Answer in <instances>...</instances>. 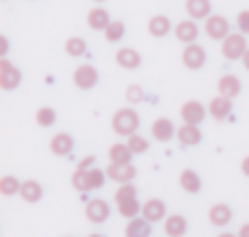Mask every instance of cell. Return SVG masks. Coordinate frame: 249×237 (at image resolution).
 <instances>
[{
	"label": "cell",
	"mask_w": 249,
	"mask_h": 237,
	"mask_svg": "<svg viewBox=\"0 0 249 237\" xmlns=\"http://www.w3.org/2000/svg\"><path fill=\"white\" fill-rule=\"evenodd\" d=\"M183 64L188 66V69H203V64H205V49L200 47V44H186V49H183Z\"/></svg>",
	"instance_id": "obj_8"
},
{
	"label": "cell",
	"mask_w": 249,
	"mask_h": 237,
	"mask_svg": "<svg viewBox=\"0 0 249 237\" xmlns=\"http://www.w3.org/2000/svg\"><path fill=\"white\" fill-rule=\"evenodd\" d=\"M20 78H22V76H20V71H18V69H13L8 59L0 61V86H3L5 91H13L15 86H20Z\"/></svg>",
	"instance_id": "obj_7"
},
{
	"label": "cell",
	"mask_w": 249,
	"mask_h": 237,
	"mask_svg": "<svg viewBox=\"0 0 249 237\" xmlns=\"http://www.w3.org/2000/svg\"><path fill=\"white\" fill-rule=\"evenodd\" d=\"M107 154H110V162L112 164H130L135 152L130 149V145H112Z\"/></svg>",
	"instance_id": "obj_21"
},
{
	"label": "cell",
	"mask_w": 249,
	"mask_h": 237,
	"mask_svg": "<svg viewBox=\"0 0 249 237\" xmlns=\"http://www.w3.org/2000/svg\"><path fill=\"white\" fill-rule=\"evenodd\" d=\"M73 83H76L81 91H90V88L98 83V71H95L90 64H83V66L76 69V73H73Z\"/></svg>",
	"instance_id": "obj_5"
},
{
	"label": "cell",
	"mask_w": 249,
	"mask_h": 237,
	"mask_svg": "<svg viewBox=\"0 0 249 237\" xmlns=\"http://www.w3.org/2000/svg\"><path fill=\"white\" fill-rule=\"evenodd\" d=\"M176 132H178V130L174 128V123L169 120V117H159V120L152 123V135H154V140H159V142H169Z\"/></svg>",
	"instance_id": "obj_11"
},
{
	"label": "cell",
	"mask_w": 249,
	"mask_h": 237,
	"mask_svg": "<svg viewBox=\"0 0 249 237\" xmlns=\"http://www.w3.org/2000/svg\"><path fill=\"white\" fill-rule=\"evenodd\" d=\"M242 61H244V69H247V71H249V49H247V52H244V56H242Z\"/></svg>",
	"instance_id": "obj_39"
},
{
	"label": "cell",
	"mask_w": 249,
	"mask_h": 237,
	"mask_svg": "<svg viewBox=\"0 0 249 237\" xmlns=\"http://www.w3.org/2000/svg\"><path fill=\"white\" fill-rule=\"evenodd\" d=\"M49 149H52V154H56V157H66V154H71V149H73V140H71V135H66V132L54 135L52 142H49Z\"/></svg>",
	"instance_id": "obj_14"
},
{
	"label": "cell",
	"mask_w": 249,
	"mask_h": 237,
	"mask_svg": "<svg viewBox=\"0 0 249 237\" xmlns=\"http://www.w3.org/2000/svg\"><path fill=\"white\" fill-rule=\"evenodd\" d=\"M237 27H239L242 35H249V10H242L237 15Z\"/></svg>",
	"instance_id": "obj_34"
},
{
	"label": "cell",
	"mask_w": 249,
	"mask_h": 237,
	"mask_svg": "<svg viewBox=\"0 0 249 237\" xmlns=\"http://www.w3.org/2000/svg\"><path fill=\"white\" fill-rule=\"evenodd\" d=\"M205 35L210 39H225L230 35V22L222 15H210L205 18Z\"/></svg>",
	"instance_id": "obj_4"
},
{
	"label": "cell",
	"mask_w": 249,
	"mask_h": 237,
	"mask_svg": "<svg viewBox=\"0 0 249 237\" xmlns=\"http://www.w3.org/2000/svg\"><path fill=\"white\" fill-rule=\"evenodd\" d=\"M20 181L13 176V174H5L3 179H0V193L3 196H15V193H20Z\"/></svg>",
	"instance_id": "obj_28"
},
{
	"label": "cell",
	"mask_w": 249,
	"mask_h": 237,
	"mask_svg": "<svg viewBox=\"0 0 249 237\" xmlns=\"http://www.w3.org/2000/svg\"><path fill=\"white\" fill-rule=\"evenodd\" d=\"M20 196H22L27 203H37V201L42 198V186H39L37 181H22Z\"/></svg>",
	"instance_id": "obj_27"
},
{
	"label": "cell",
	"mask_w": 249,
	"mask_h": 237,
	"mask_svg": "<svg viewBox=\"0 0 249 237\" xmlns=\"http://www.w3.org/2000/svg\"><path fill=\"white\" fill-rule=\"evenodd\" d=\"M110 22H112V20H110L107 10H103V8H95V10L88 13V25H90V30H103V32H105V27H107Z\"/></svg>",
	"instance_id": "obj_22"
},
{
	"label": "cell",
	"mask_w": 249,
	"mask_h": 237,
	"mask_svg": "<svg viewBox=\"0 0 249 237\" xmlns=\"http://www.w3.org/2000/svg\"><path fill=\"white\" fill-rule=\"evenodd\" d=\"M244 52H247V39H244L242 32L239 35H227L222 39V56L225 59H242Z\"/></svg>",
	"instance_id": "obj_3"
},
{
	"label": "cell",
	"mask_w": 249,
	"mask_h": 237,
	"mask_svg": "<svg viewBox=\"0 0 249 237\" xmlns=\"http://www.w3.org/2000/svg\"><path fill=\"white\" fill-rule=\"evenodd\" d=\"M127 145H130V149H132L135 154H144V152L149 149V142H147L144 137H140V135H130V137H127Z\"/></svg>",
	"instance_id": "obj_33"
},
{
	"label": "cell",
	"mask_w": 249,
	"mask_h": 237,
	"mask_svg": "<svg viewBox=\"0 0 249 237\" xmlns=\"http://www.w3.org/2000/svg\"><path fill=\"white\" fill-rule=\"evenodd\" d=\"M181 117L183 123H191V125H198L205 120V105L198 103V100H188L181 105Z\"/></svg>",
	"instance_id": "obj_6"
},
{
	"label": "cell",
	"mask_w": 249,
	"mask_h": 237,
	"mask_svg": "<svg viewBox=\"0 0 249 237\" xmlns=\"http://www.w3.org/2000/svg\"><path fill=\"white\" fill-rule=\"evenodd\" d=\"M90 237H103V235H90Z\"/></svg>",
	"instance_id": "obj_41"
},
{
	"label": "cell",
	"mask_w": 249,
	"mask_h": 237,
	"mask_svg": "<svg viewBox=\"0 0 249 237\" xmlns=\"http://www.w3.org/2000/svg\"><path fill=\"white\" fill-rule=\"evenodd\" d=\"M176 137H178V142H181L183 147H193V145H198V142L203 140V135H200L198 125H191V123H186L183 128H178Z\"/></svg>",
	"instance_id": "obj_16"
},
{
	"label": "cell",
	"mask_w": 249,
	"mask_h": 237,
	"mask_svg": "<svg viewBox=\"0 0 249 237\" xmlns=\"http://www.w3.org/2000/svg\"><path fill=\"white\" fill-rule=\"evenodd\" d=\"M95 3H100V0H95Z\"/></svg>",
	"instance_id": "obj_42"
},
{
	"label": "cell",
	"mask_w": 249,
	"mask_h": 237,
	"mask_svg": "<svg viewBox=\"0 0 249 237\" xmlns=\"http://www.w3.org/2000/svg\"><path fill=\"white\" fill-rule=\"evenodd\" d=\"M208 110H210V115L215 117V120H225V117L232 112V98H227V95H215L213 100H210V105H208Z\"/></svg>",
	"instance_id": "obj_10"
},
{
	"label": "cell",
	"mask_w": 249,
	"mask_h": 237,
	"mask_svg": "<svg viewBox=\"0 0 249 237\" xmlns=\"http://www.w3.org/2000/svg\"><path fill=\"white\" fill-rule=\"evenodd\" d=\"M88 166H78V171L73 174V186L78 188V191H93V188H100L103 186V181H105V174L107 171H100V169H90V171H86Z\"/></svg>",
	"instance_id": "obj_2"
},
{
	"label": "cell",
	"mask_w": 249,
	"mask_h": 237,
	"mask_svg": "<svg viewBox=\"0 0 249 237\" xmlns=\"http://www.w3.org/2000/svg\"><path fill=\"white\" fill-rule=\"evenodd\" d=\"M186 10L191 18L200 20V18H210V0H188Z\"/></svg>",
	"instance_id": "obj_24"
},
{
	"label": "cell",
	"mask_w": 249,
	"mask_h": 237,
	"mask_svg": "<svg viewBox=\"0 0 249 237\" xmlns=\"http://www.w3.org/2000/svg\"><path fill=\"white\" fill-rule=\"evenodd\" d=\"M149 232H152V227H149L147 218H135L127 225V237H149Z\"/></svg>",
	"instance_id": "obj_25"
},
{
	"label": "cell",
	"mask_w": 249,
	"mask_h": 237,
	"mask_svg": "<svg viewBox=\"0 0 249 237\" xmlns=\"http://www.w3.org/2000/svg\"><path fill=\"white\" fill-rule=\"evenodd\" d=\"M127 100H130V103L144 100V91H142L140 86H130V88H127Z\"/></svg>",
	"instance_id": "obj_36"
},
{
	"label": "cell",
	"mask_w": 249,
	"mask_h": 237,
	"mask_svg": "<svg viewBox=\"0 0 249 237\" xmlns=\"http://www.w3.org/2000/svg\"><path fill=\"white\" fill-rule=\"evenodd\" d=\"M239 237H249V222H247V225H242V230H239Z\"/></svg>",
	"instance_id": "obj_38"
},
{
	"label": "cell",
	"mask_w": 249,
	"mask_h": 237,
	"mask_svg": "<svg viewBox=\"0 0 249 237\" xmlns=\"http://www.w3.org/2000/svg\"><path fill=\"white\" fill-rule=\"evenodd\" d=\"M122 37H124V25L122 22H110L105 27V39L107 42H120Z\"/></svg>",
	"instance_id": "obj_29"
},
{
	"label": "cell",
	"mask_w": 249,
	"mask_h": 237,
	"mask_svg": "<svg viewBox=\"0 0 249 237\" xmlns=\"http://www.w3.org/2000/svg\"><path fill=\"white\" fill-rule=\"evenodd\" d=\"M217 91H220L222 95H227V98H237L239 91H242V83H239V78H237L234 73H225V76H220V81H217Z\"/></svg>",
	"instance_id": "obj_13"
},
{
	"label": "cell",
	"mask_w": 249,
	"mask_h": 237,
	"mask_svg": "<svg viewBox=\"0 0 249 237\" xmlns=\"http://www.w3.org/2000/svg\"><path fill=\"white\" fill-rule=\"evenodd\" d=\"M186 230H188V222H186L183 215H169V218L164 220V232H166L169 237H183Z\"/></svg>",
	"instance_id": "obj_17"
},
{
	"label": "cell",
	"mask_w": 249,
	"mask_h": 237,
	"mask_svg": "<svg viewBox=\"0 0 249 237\" xmlns=\"http://www.w3.org/2000/svg\"><path fill=\"white\" fill-rule=\"evenodd\" d=\"M135 174H137V169L132 164H110V169H107V176L115 179L117 183H130L135 179Z\"/></svg>",
	"instance_id": "obj_12"
},
{
	"label": "cell",
	"mask_w": 249,
	"mask_h": 237,
	"mask_svg": "<svg viewBox=\"0 0 249 237\" xmlns=\"http://www.w3.org/2000/svg\"><path fill=\"white\" fill-rule=\"evenodd\" d=\"M208 218H210V222H213V225L222 227V225H227V222L232 220V210H230V205H225V203H217V205H213V208H210Z\"/></svg>",
	"instance_id": "obj_20"
},
{
	"label": "cell",
	"mask_w": 249,
	"mask_h": 237,
	"mask_svg": "<svg viewBox=\"0 0 249 237\" xmlns=\"http://www.w3.org/2000/svg\"><path fill=\"white\" fill-rule=\"evenodd\" d=\"M120 205V213L122 215H127V218H135L142 208H140V203H137V198H127V201H122V203H117Z\"/></svg>",
	"instance_id": "obj_32"
},
{
	"label": "cell",
	"mask_w": 249,
	"mask_h": 237,
	"mask_svg": "<svg viewBox=\"0 0 249 237\" xmlns=\"http://www.w3.org/2000/svg\"><path fill=\"white\" fill-rule=\"evenodd\" d=\"M86 215H88L90 222H105V220L110 218V205H107L105 201H100V198L88 201V205H86Z\"/></svg>",
	"instance_id": "obj_9"
},
{
	"label": "cell",
	"mask_w": 249,
	"mask_h": 237,
	"mask_svg": "<svg viewBox=\"0 0 249 237\" xmlns=\"http://www.w3.org/2000/svg\"><path fill=\"white\" fill-rule=\"evenodd\" d=\"M176 39H181L183 44H193L198 39V25L193 20H183L176 25Z\"/></svg>",
	"instance_id": "obj_18"
},
{
	"label": "cell",
	"mask_w": 249,
	"mask_h": 237,
	"mask_svg": "<svg viewBox=\"0 0 249 237\" xmlns=\"http://www.w3.org/2000/svg\"><path fill=\"white\" fill-rule=\"evenodd\" d=\"M242 174L249 176V157H244V162H242Z\"/></svg>",
	"instance_id": "obj_37"
},
{
	"label": "cell",
	"mask_w": 249,
	"mask_h": 237,
	"mask_svg": "<svg viewBox=\"0 0 249 237\" xmlns=\"http://www.w3.org/2000/svg\"><path fill=\"white\" fill-rule=\"evenodd\" d=\"M217 237H234V235H232V232H220Z\"/></svg>",
	"instance_id": "obj_40"
},
{
	"label": "cell",
	"mask_w": 249,
	"mask_h": 237,
	"mask_svg": "<svg viewBox=\"0 0 249 237\" xmlns=\"http://www.w3.org/2000/svg\"><path fill=\"white\" fill-rule=\"evenodd\" d=\"M115 61H117V66H122V69H137L140 64H142V56L135 52V49H120L117 54H115Z\"/></svg>",
	"instance_id": "obj_19"
},
{
	"label": "cell",
	"mask_w": 249,
	"mask_h": 237,
	"mask_svg": "<svg viewBox=\"0 0 249 237\" xmlns=\"http://www.w3.org/2000/svg\"><path fill=\"white\" fill-rule=\"evenodd\" d=\"M54 120H56L54 108H39V110H37V123H39L42 128H52Z\"/></svg>",
	"instance_id": "obj_31"
},
{
	"label": "cell",
	"mask_w": 249,
	"mask_h": 237,
	"mask_svg": "<svg viewBox=\"0 0 249 237\" xmlns=\"http://www.w3.org/2000/svg\"><path fill=\"white\" fill-rule=\"evenodd\" d=\"M135 193H137V191H135V188H132L130 183H124V186H122V188L117 191V203H122V201H127V198H137Z\"/></svg>",
	"instance_id": "obj_35"
},
{
	"label": "cell",
	"mask_w": 249,
	"mask_h": 237,
	"mask_svg": "<svg viewBox=\"0 0 249 237\" xmlns=\"http://www.w3.org/2000/svg\"><path fill=\"white\" fill-rule=\"evenodd\" d=\"M66 54H69V56H83V54H86V42H83L81 37H71V39L66 42Z\"/></svg>",
	"instance_id": "obj_30"
},
{
	"label": "cell",
	"mask_w": 249,
	"mask_h": 237,
	"mask_svg": "<svg viewBox=\"0 0 249 237\" xmlns=\"http://www.w3.org/2000/svg\"><path fill=\"white\" fill-rule=\"evenodd\" d=\"M181 188H183L186 193H198V191H200V176H198L193 169H186V171L181 174Z\"/></svg>",
	"instance_id": "obj_26"
},
{
	"label": "cell",
	"mask_w": 249,
	"mask_h": 237,
	"mask_svg": "<svg viewBox=\"0 0 249 237\" xmlns=\"http://www.w3.org/2000/svg\"><path fill=\"white\" fill-rule=\"evenodd\" d=\"M137 128H140V115H137L135 110L122 108V110H117V112L112 115V130H115L117 135L130 137V135L137 132Z\"/></svg>",
	"instance_id": "obj_1"
},
{
	"label": "cell",
	"mask_w": 249,
	"mask_h": 237,
	"mask_svg": "<svg viewBox=\"0 0 249 237\" xmlns=\"http://www.w3.org/2000/svg\"><path fill=\"white\" fill-rule=\"evenodd\" d=\"M169 30H171V22H169L166 15H154L149 20V35L152 37H166Z\"/></svg>",
	"instance_id": "obj_23"
},
{
	"label": "cell",
	"mask_w": 249,
	"mask_h": 237,
	"mask_svg": "<svg viewBox=\"0 0 249 237\" xmlns=\"http://www.w3.org/2000/svg\"><path fill=\"white\" fill-rule=\"evenodd\" d=\"M142 215H144L149 222L164 220V218H166V205H164V201H157V198L147 201V203L142 205Z\"/></svg>",
	"instance_id": "obj_15"
}]
</instances>
